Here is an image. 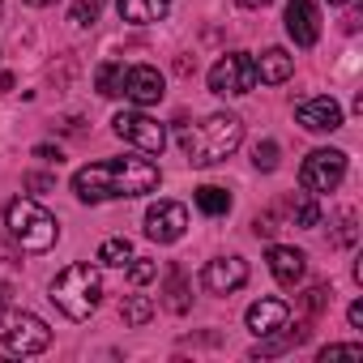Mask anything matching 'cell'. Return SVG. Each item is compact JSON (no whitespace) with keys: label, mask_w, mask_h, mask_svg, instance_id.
Returning a JSON list of instances; mask_svg holds the SVG:
<instances>
[{"label":"cell","mask_w":363,"mask_h":363,"mask_svg":"<svg viewBox=\"0 0 363 363\" xmlns=\"http://www.w3.org/2000/svg\"><path fill=\"white\" fill-rule=\"evenodd\" d=\"M162 184V171L158 162L128 154V158H107V162H90L73 175V193L86 206L99 201H116V197H145Z\"/></svg>","instance_id":"obj_1"},{"label":"cell","mask_w":363,"mask_h":363,"mask_svg":"<svg viewBox=\"0 0 363 363\" xmlns=\"http://www.w3.org/2000/svg\"><path fill=\"white\" fill-rule=\"evenodd\" d=\"M175 137H179V150H184V158L193 167H218V162H227L240 150L244 120L231 116V111H214L201 124H179Z\"/></svg>","instance_id":"obj_2"},{"label":"cell","mask_w":363,"mask_h":363,"mask_svg":"<svg viewBox=\"0 0 363 363\" xmlns=\"http://www.w3.org/2000/svg\"><path fill=\"white\" fill-rule=\"evenodd\" d=\"M5 231L22 252H52L60 240V223L30 197H13L5 206Z\"/></svg>","instance_id":"obj_3"},{"label":"cell","mask_w":363,"mask_h":363,"mask_svg":"<svg viewBox=\"0 0 363 363\" xmlns=\"http://www.w3.org/2000/svg\"><path fill=\"white\" fill-rule=\"evenodd\" d=\"M99 295H103V278L94 265H69L56 274L52 282V303L69 316V320H86L94 308H99Z\"/></svg>","instance_id":"obj_4"},{"label":"cell","mask_w":363,"mask_h":363,"mask_svg":"<svg viewBox=\"0 0 363 363\" xmlns=\"http://www.w3.org/2000/svg\"><path fill=\"white\" fill-rule=\"evenodd\" d=\"M0 342L13 354H43L52 346V329L35 316V312H5L0 316Z\"/></svg>","instance_id":"obj_5"},{"label":"cell","mask_w":363,"mask_h":363,"mask_svg":"<svg viewBox=\"0 0 363 363\" xmlns=\"http://www.w3.org/2000/svg\"><path fill=\"white\" fill-rule=\"evenodd\" d=\"M257 86V60L248 52H227L214 69H210V90L223 94V99H240V94H252Z\"/></svg>","instance_id":"obj_6"},{"label":"cell","mask_w":363,"mask_h":363,"mask_svg":"<svg viewBox=\"0 0 363 363\" xmlns=\"http://www.w3.org/2000/svg\"><path fill=\"white\" fill-rule=\"evenodd\" d=\"M346 179V154L342 150H312L299 167V184L320 197V193H333L337 184Z\"/></svg>","instance_id":"obj_7"},{"label":"cell","mask_w":363,"mask_h":363,"mask_svg":"<svg viewBox=\"0 0 363 363\" xmlns=\"http://www.w3.org/2000/svg\"><path fill=\"white\" fill-rule=\"evenodd\" d=\"M111 128H116V137H120V141L137 145L141 154H162V145H167V128H162L154 116H145L141 107L120 111V116L111 120Z\"/></svg>","instance_id":"obj_8"},{"label":"cell","mask_w":363,"mask_h":363,"mask_svg":"<svg viewBox=\"0 0 363 363\" xmlns=\"http://www.w3.org/2000/svg\"><path fill=\"white\" fill-rule=\"evenodd\" d=\"M184 231H189V210L179 201H154L145 210V235L154 244H175Z\"/></svg>","instance_id":"obj_9"},{"label":"cell","mask_w":363,"mask_h":363,"mask_svg":"<svg viewBox=\"0 0 363 363\" xmlns=\"http://www.w3.org/2000/svg\"><path fill=\"white\" fill-rule=\"evenodd\" d=\"M162 94H167V82H162V73H158L154 65H133V69H124V99H128V103L150 107V103H158Z\"/></svg>","instance_id":"obj_10"},{"label":"cell","mask_w":363,"mask_h":363,"mask_svg":"<svg viewBox=\"0 0 363 363\" xmlns=\"http://www.w3.org/2000/svg\"><path fill=\"white\" fill-rule=\"evenodd\" d=\"M201 282H206L210 295H231V291H240V286L248 282V261H244V257H214V261L206 265Z\"/></svg>","instance_id":"obj_11"},{"label":"cell","mask_w":363,"mask_h":363,"mask_svg":"<svg viewBox=\"0 0 363 363\" xmlns=\"http://www.w3.org/2000/svg\"><path fill=\"white\" fill-rule=\"evenodd\" d=\"M286 35L295 39V48H312L320 39V13L312 0H286Z\"/></svg>","instance_id":"obj_12"},{"label":"cell","mask_w":363,"mask_h":363,"mask_svg":"<svg viewBox=\"0 0 363 363\" xmlns=\"http://www.w3.org/2000/svg\"><path fill=\"white\" fill-rule=\"evenodd\" d=\"M295 120H299L308 133H333V128H342V107H337L329 94L303 99V103L295 107Z\"/></svg>","instance_id":"obj_13"},{"label":"cell","mask_w":363,"mask_h":363,"mask_svg":"<svg viewBox=\"0 0 363 363\" xmlns=\"http://www.w3.org/2000/svg\"><path fill=\"white\" fill-rule=\"evenodd\" d=\"M244 320H248V333H257V337L278 333V329H286V320H291V303H286V299H257Z\"/></svg>","instance_id":"obj_14"},{"label":"cell","mask_w":363,"mask_h":363,"mask_svg":"<svg viewBox=\"0 0 363 363\" xmlns=\"http://www.w3.org/2000/svg\"><path fill=\"white\" fill-rule=\"evenodd\" d=\"M269 274L278 278V286H299L303 274H308V257H303L299 248L274 244V248H269Z\"/></svg>","instance_id":"obj_15"},{"label":"cell","mask_w":363,"mask_h":363,"mask_svg":"<svg viewBox=\"0 0 363 363\" xmlns=\"http://www.w3.org/2000/svg\"><path fill=\"white\" fill-rule=\"evenodd\" d=\"M291 73H295V56H291V52H282V48H265V52H261V60H257V82L282 86Z\"/></svg>","instance_id":"obj_16"},{"label":"cell","mask_w":363,"mask_h":363,"mask_svg":"<svg viewBox=\"0 0 363 363\" xmlns=\"http://www.w3.org/2000/svg\"><path fill=\"white\" fill-rule=\"evenodd\" d=\"M116 9L124 22L133 26H150V22H162L167 9H171V0H116Z\"/></svg>","instance_id":"obj_17"},{"label":"cell","mask_w":363,"mask_h":363,"mask_svg":"<svg viewBox=\"0 0 363 363\" xmlns=\"http://www.w3.org/2000/svg\"><path fill=\"white\" fill-rule=\"evenodd\" d=\"M197 210H201L206 218H227V214H231V193L218 189V184H201V189H197Z\"/></svg>","instance_id":"obj_18"},{"label":"cell","mask_w":363,"mask_h":363,"mask_svg":"<svg viewBox=\"0 0 363 363\" xmlns=\"http://www.w3.org/2000/svg\"><path fill=\"white\" fill-rule=\"evenodd\" d=\"M94 86H99V94H103V99H120V94H124V65H116V60L99 65Z\"/></svg>","instance_id":"obj_19"},{"label":"cell","mask_w":363,"mask_h":363,"mask_svg":"<svg viewBox=\"0 0 363 363\" xmlns=\"http://www.w3.org/2000/svg\"><path fill=\"white\" fill-rule=\"evenodd\" d=\"M99 261H103L107 269H124V265L133 261V244H128L124 235H111V240H103V248H99Z\"/></svg>","instance_id":"obj_20"},{"label":"cell","mask_w":363,"mask_h":363,"mask_svg":"<svg viewBox=\"0 0 363 363\" xmlns=\"http://www.w3.org/2000/svg\"><path fill=\"white\" fill-rule=\"evenodd\" d=\"M162 303H167L171 312H189V303H193V299H189V278L179 274V269L167 274V299H162Z\"/></svg>","instance_id":"obj_21"},{"label":"cell","mask_w":363,"mask_h":363,"mask_svg":"<svg viewBox=\"0 0 363 363\" xmlns=\"http://www.w3.org/2000/svg\"><path fill=\"white\" fill-rule=\"evenodd\" d=\"M291 218H295V227H316L320 223V206H316V197L303 189V193H295V201H291Z\"/></svg>","instance_id":"obj_22"},{"label":"cell","mask_w":363,"mask_h":363,"mask_svg":"<svg viewBox=\"0 0 363 363\" xmlns=\"http://www.w3.org/2000/svg\"><path fill=\"white\" fill-rule=\"evenodd\" d=\"M120 312H124V325H133V329H141V325H145V320L154 316V299H145V295H128Z\"/></svg>","instance_id":"obj_23"},{"label":"cell","mask_w":363,"mask_h":363,"mask_svg":"<svg viewBox=\"0 0 363 363\" xmlns=\"http://www.w3.org/2000/svg\"><path fill=\"white\" fill-rule=\"evenodd\" d=\"M99 13H103V0H77L73 13H69V22H73V26H94Z\"/></svg>","instance_id":"obj_24"},{"label":"cell","mask_w":363,"mask_h":363,"mask_svg":"<svg viewBox=\"0 0 363 363\" xmlns=\"http://www.w3.org/2000/svg\"><path fill=\"white\" fill-rule=\"evenodd\" d=\"M252 162H257V171H274L278 167V141H257L252 145Z\"/></svg>","instance_id":"obj_25"},{"label":"cell","mask_w":363,"mask_h":363,"mask_svg":"<svg viewBox=\"0 0 363 363\" xmlns=\"http://www.w3.org/2000/svg\"><path fill=\"white\" fill-rule=\"evenodd\" d=\"M154 274H158L154 261H145V257H133V261H128V282H133V286H145Z\"/></svg>","instance_id":"obj_26"},{"label":"cell","mask_w":363,"mask_h":363,"mask_svg":"<svg viewBox=\"0 0 363 363\" xmlns=\"http://www.w3.org/2000/svg\"><path fill=\"white\" fill-rule=\"evenodd\" d=\"M329 359H363V346H359V342H346V346H325V350H320V363H329Z\"/></svg>","instance_id":"obj_27"},{"label":"cell","mask_w":363,"mask_h":363,"mask_svg":"<svg viewBox=\"0 0 363 363\" xmlns=\"http://www.w3.org/2000/svg\"><path fill=\"white\" fill-rule=\"evenodd\" d=\"M252 231H257V240H274V231H278V214L269 210V214H257L252 218Z\"/></svg>","instance_id":"obj_28"},{"label":"cell","mask_w":363,"mask_h":363,"mask_svg":"<svg viewBox=\"0 0 363 363\" xmlns=\"http://www.w3.org/2000/svg\"><path fill=\"white\" fill-rule=\"evenodd\" d=\"M26 189H30V193H52L56 179H52V175H26Z\"/></svg>","instance_id":"obj_29"},{"label":"cell","mask_w":363,"mask_h":363,"mask_svg":"<svg viewBox=\"0 0 363 363\" xmlns=\"http://www.w3.org/2000/svg\"><path fill=\"white\" fill-rule=\"evenodd\" d=\"M337 227H342V231H337V244H354V214H342Z\"/></svg>","instance_id":"obj_30"},{"label":"cell","mask_w":363,"mask_h":363,"mask_svg":"<svg viewBox=\"0 0 363 363\" xmlns=\"http://www.w3.org/2000/svg\"><path fill=\"white\" fill-rule=\"evenodd\" d=\"M35 158H43V162H60V150H56V145H35Z\"/></svg>","instance_id":"obj_31"},{"label":"cell","mask_w":363,"mask_h":363,"mask_svg":"<svg viewBox=\"0 0 363 363\" xmlns=\"http://www.w3.org/2000/svg\"><path fill=\"white\" fill-rule=\"evenodd\" d=\"M346 316H350V325L359 329V325H363V303H350V312H346Z\"/></svg>","instance_id":"obj_32"},{"label":"cell","mask_w":363,"mask_h":363,"mask_svg":"<svg viewBox=\"0 0 363 363\" xmlns=\"http://www.w3.org/2000/svg\"><path fill=\"white\" fill-rule=\"evenodd\" d=\"M235 5H244V9H265L269 0H235Z\"/></svg>","instance_id":"obj_33"},{"label":"cell","mask_w":363,"mask_h":363,"mask_svg":"<svg viewBox=\"0 0 363 363\" xmlns=\"http://www.w3.org/2000/svg\"><path fill=\"white\" fill-rule=\"evenodd\" d=\"M9 295H13V291H9V282H5V278H0V308H5V303H9Z\"/></svg>","instance_id":"obj_34"},{"label":"cell","mask_w":363,"mask_h":363,"mask_svg":"<svg viewBox=\"0 0 363 363\" xmlns=\"http://www.w3.org/2000/svg\"><path fill=\"white\" fill-rule=\"evenodd\" d=\"M30 9H48V5H56V0H26Z\"/></svg>","instance_id":"obj_35"},{"label":"cell","mask_w":363,"mask_h":363,"mask_svg":"<svg viewBox=\"0 0 363 363\" xmlns=\"http://www.w3.org/2000/svg\"><path fill=\"white\" fill-rule=\"evenodd\" d=\"M329 5H350V0H329Z\"/></svg>","instance_id":"obj_36"},{"label":"cell","mask_w":363,"mask_h":363,"mask_svg":"<svg viewBox=\"0 0 363 363\" xmlns=\"http://www.w3.org/2000/svg\"><path fill=\"white\" fill-rule=\"evenodd\" d=\"M0 13H5V5H0Z\"/></svg>","instance_id":"obj_37"}]
</instances>
